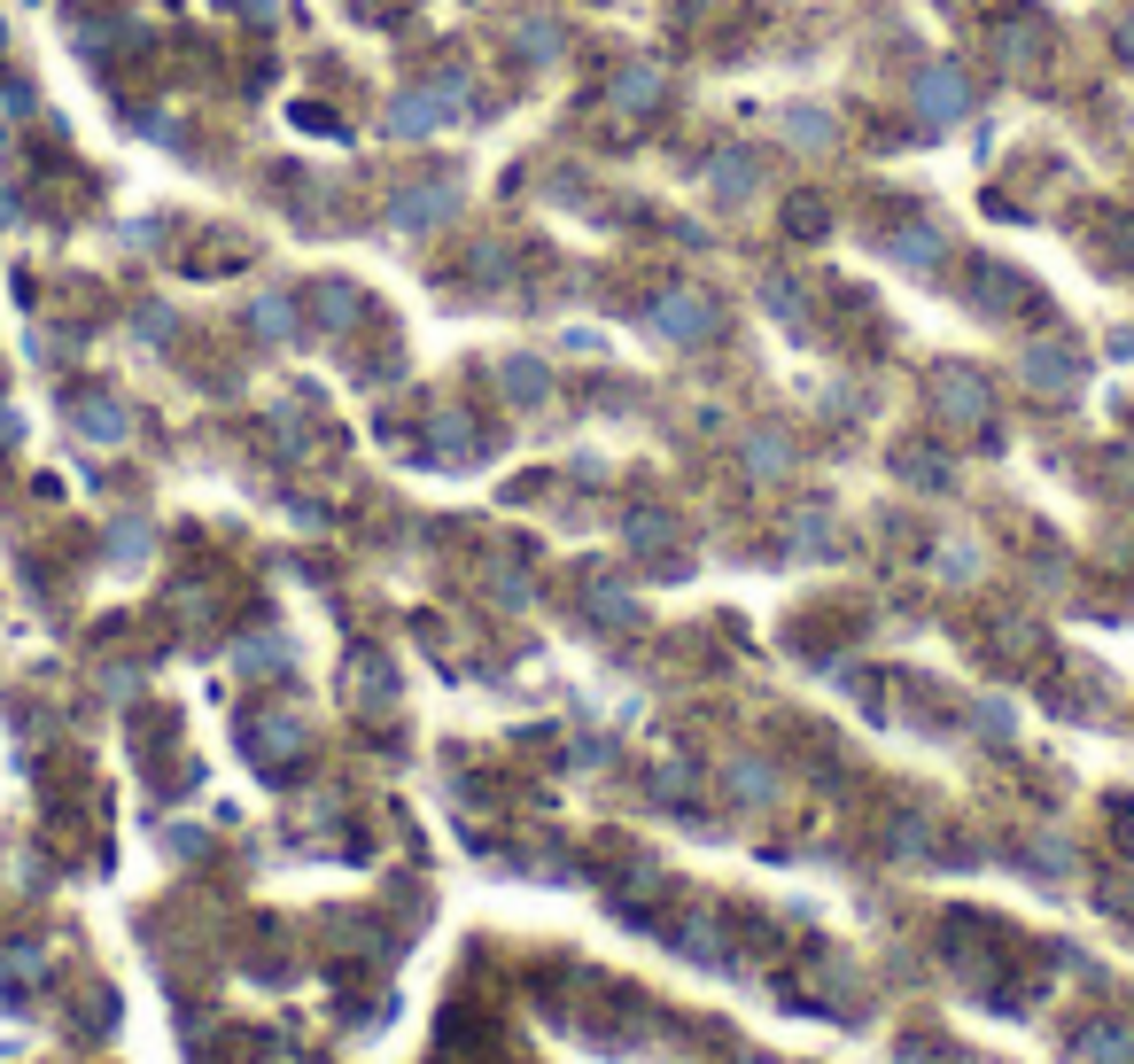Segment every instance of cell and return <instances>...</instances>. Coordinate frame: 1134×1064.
<instances>
[{
	"label": "cell",
	"mask_w": 1134,
	"mask_h": 1064,
	"mask_svg": "<svg viewBox=\"0 0 1134 1064\" xmlns=\"http://www.w3.org/2000/svg\"><path fill=\"white\" fill-rule=\"evenodd\" d=\"M917 109H925L932 124L963 117V78H956V71H925V78H917Z\"/></svg>",
	"instance_id": "obj_1"
},
{
	"label": "cell",
	"mask_w": 1134,
	"mask_h": 1064,
	"mask_svg": "<svg viewBox=\"0 0 1134 1064\" xmlns=\"http://www.w3.org/2000/svg\"><path fill=\"white\" fill-rule=\"evenodd\" d=\"M661 327H668V335H707V327H716V311H707L699 296H668V304H661Z\"/></svg>",
	"instance_id": "obj_2"
},
{
	"label": "cell",
	"mask_w": 1134,
	"mask_h": 1064,
	"mask_svg": "<svg viewBox=\"0 0 1134 1064\" xmlns=\"http://www.w3.org/2000/svg\"><path fill=\"white\" fill-rule=\"evenodd\" d=\"M941 389H948V412H956V420H980V404H987V389H980V381H971V373H948V381H941Z\"/></svg>",
	"instance_id": "obj_3"
},
{
	"label": "cell",
	"mask_w": 1134,
	"mask_h": 1064,
	"mask_svg": "<svg viewBox=\"0 0 1134 1064\" xmlns=\"http://www.w3.org/2000/svg\"><path fill=\"white\" fill-rule=\"evenodd\" d=\"M1080 1056H1088V1064H1126V1056H1134V1041H1119V1034H1095V1041H1080Z\"/></svg>",
	"instance_id": "obj_4"
},
{
	"label": "cell",
	"mask_w": 1134,
	"mask_h": 1064,
	"mask_svg": "<svg viewBox=\"0 0 1134 1064\" xmlns=\"http://www.w3.org/2000/svg\"><path fill=\"white\" fill-rule=\"evenodd\" d=\"M747 459H754L762 474H777V467H785V443H777V435H762V443H747Z\"/></svg>",
	"instance_id": "obj_5"
}]
</instances>
